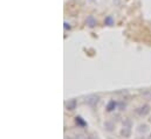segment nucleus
<instances>
[{
    "mask_svg": "<svg viewBox=\"0 0 151 139\" xmlns=\"http://www.w3.org/2000/svg\"><path fill=\"white\" fill-rule=\"evenodd\" d=\"M99 102V97L97 96H89L86 98V103L89 105H96Z\"/></svg>",
    "mask_w": 151,
    "mask_h": 139,
    "instance_id": "nucleus-1",
    "label": "nucleus"
},
{
    "mask_svg": "<svg viewBox=\"0 0 151 139\" xmlns=\"http://www.w3.org/2000/svg\"><path fill=\"white\" fill-rule=\"evenodd\" d=\"M75 104H76V102L74 101V100H73V101H70V102L67 104V107H68L69 110H73V109L75 107Z\"/></svg>",
    "mask_w": 151,
    "mask_h": 139,
    "instance_id": "nucleus-2",
    "label": "nucleus"
},
{
    "mask_svg": "<svg viewBox=\"0 0 151 139\" xmlns=\"http://www.w3.org/2000/svg\"><path fill=\"white\" fill-rule=\"evenodd\" d=\"M76 123H78V124H81V125H84L86 123L81 119V117H76Z\"/></svg>",
    "mask_w": 151,
    "mask_h": 139,
    "instance_id": "nucleus-4",
    "label": "nucleus"
},
{
    "mask_svg": "<svg viewBox=\"0 0 151 139\" xmlns=\"http://www.w3.org/2000/svg\"><path fill=\"white\" fill-rule=\"evenodd\" d=\"M115 106H116V103H115L114 101H111V102L108 104V111H111V110H114V109H115Z\"/></svg>",
    "mask_w": 151,
    "mask_h": 139,
    "instance_id": "nucleus-3",
    "label": "nucleus"
}]
</instances>
